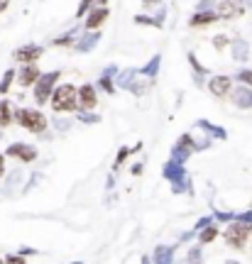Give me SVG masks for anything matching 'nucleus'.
Masks as SVG:
<instances>
[{
  "label": "nucleus",
  "instance_id": "nucleus-32",
  "mask_svg": "<svg viewBox=\"0 0 252 264\" xmlns=\"http://www.w3.org/2000/svg\"><path fill=\"white\" fill-rule=\"evenodd\" d=\"M91 5H93V0H81L78 7H76V17H83V15L91 10Z\"/></svg>",
  "mask_w": 252,
  "mask_h": 264
},
{
  "label": "nucleus",
  "instance_id": "nucleus-43",
  "mask_svg": "<svg viewBox=\"0 0 252 264\" xmlns=\"http://www.w3.org/2000/svg\"><path fill=\"white\" fill-rule=\"evenodd\" d=\"M20 255H22V257H25V255H37V252H35V250H32V247H22V250H20Z\"/></svg>",
  "mask_w": 252,
  "mask_h": 264
},
{
  "label": "nucleus",
  "instance_id": "nucleus-37",
  "mask_svg": "<svg viewBox=\"0 0 252 264\" xmlns=\"http://www.w3.org/2000/svg\"><path fill=\"white\" fill-rule=\"evenodd\" d=\"M216 220H235V215H233V213H223V210L218 213V210H216Z\"/></svg>",
  "mask_w": 252,
  "mask_h": 264
},
{
  "label": "nucleus",
  "instance_id": "nucleus-36",
  "mask_svg": "<svg viewBox=\"0 0 252 264\" xmlns=\"http://www.w3.org/2000/svg\"><path fill=\"white\" fill-rule=\"evenodd\" d=\"M5 264H25V260H22V255H10Z\"/></svg>",
  "mask_w": 252,
  "mask_h": 264
},
{
  "label": "nucleus",
  "instance_id": "nucleus-11",
  "mask_svg": "<svg viewBox=\"0 0 252 264\" xmlns=\"http://www.w3.org/2000/svg\"><path fill=\"white\" fill-rule=\"evenodd\" d=\"M216 20H218L216 10H198V12L189 20V25L191 27H208V25H213Z\"/></svg>",
  "mask_w": 252,
  "mask_h": 264
},
{
  "label": "nucleus",
  "instance_id": "nucleus-40",
  "mask_svg": "<svg viewBox=\"0 0 252 264\" xmlns=\"http://www.w3.org/2000/svg\"><path fill=\"white\" fill-rule=\"evenodd\" d=\"M211 0H198V5H196V10H211Z\"/></svg>",
  "mask_w": 252,
  "mask_h": 264
},
{
  "label": "nucleus",
  "instance_id": "nucleus-38",
  "mask_svg": "<svg viewBox=\"0 0 252 264\" xmlns=\"http://www.w3.org/2000/svg\"><path fill=\"white\" fill-rule=\"evenodd\" d=\"M235 220H240V223H250V225H252V210H250V213H240Z\"/></svg>",
  "mask_w": 252,
  "mask_h": 264
},
{
  "label": "nucleus",
  "instance_id": "nucleus-6",
  "mask_svg": "<svg viewBox=\"0 0 252 264\" xmlns=\"http://www.w3.org/2000/svg\"><path fill=\"white\" fill-rule=\"evenodd\" d=\"M5 157H15V159H20V162H35L37 159V149L35 147H30V144H22V142H15V144H10L7 147V152H5Z\"/></svg>",
  "mask_w": 252,
  "mask_h": 264
},
{
  "label": "nucleus",
  "instance_id": "nucleus-1",
  "mask_svg": "<svg viewBox=\"0 0 252 264\" xmlns=\"http://www.w3.org/2000/svg\"><path fill=\"white\" fill-rule=\"evenodd\" d=\"M52 108L57 113H73L78 110V88H73L71 83H64V86H57L54 93H52Z\"/></svg>",
  "mask_w": 252,
  "mask_h": 264
},
{
  "label": "nucleus",
  "instance_id": "nucleus-10",
  "mask_svg": "<svg viewBox=\"0 0 252 264\" xmlns=\"http://www.w3.org/2000/svg\"><path fill=\"white\" fill-rule=\"evenodd\" d=\"M39 76H42V71H39L37 64H22L17 78H20V86H35Z\"/></svg>",
  "mask_w": 252,
  "mask_h": 264
},
{
  "label": "nucleus",
  "instance_id": "nucleus-39",
  "mask_svg": "<svg viewBox=\"0 0 252 264\" xmlns=\"http://www.w3.org/2000/svg\"><path fill=\"white\" fill-rule=\"evenodd\" d=\"M211 225V218H201L198 223H196V230H203V228H208Z\"/></svg>",
  "mask_w": 252,
  "mask_h": 264
},
{
  "label": "nucleus",
  "instance_id": "nucleus-33",
  "mask_svg": "<svg viewBox=\"0 0 252 264\" xmlns=\"http://www.w3.org/2000/svg\"><path fill=\"white\" fill-rule=\"evenodd\" d=\"M140 147H142V144H137L135 149H140ZM135 149H120V152H118V157H115V166H120V164H123V159H125L130 152H135Z\"/></svg>",
  "mask_w": 252,
  "mask_h": 264
},
{
  "label": "nucleus",
  "instance_id": "nucleus-16",
  "mask_svg": "<svg viewBox=\"0 0 252 264\" xmlns=\"http://www.w3.org/2000/svg\"><path fill=\"white\" fill-rule=\"evenodd\" d=\"M248 54H250V47L245 39H235L233 42V59L235 62H248Z\"/></svg>",
  "mask_w": 252,
  "mask_h": 264
},
{
  "label": "nucleus",
  "instance_id": "nucleus-42",
  "mask_svg": "<svg viewBox=\"0 0 252 264\" xmlns=\"http://www.w3.org/2000/svg\"><path fill=\"white\" fill-rule=\"evenodd\" d=\"M142 5H144L147 10H152V7H157V5H159V0H142Z\"/></svg>",
  "mask_w": 252,
  "mask_h": 264
},
{
  "label": "nucleus",
  "instance_id": "nucleus-44",
  "mask_svg": "<svg viewBox=\"0 0 252 264\" xmlns=\"http://www.w3.org/2000/svg\"><path fill=\"white\" fill-rule=\"evenodd\" d=\"M2 174H5V154H0V179H2Z\"/></svg>",
  "mask_w": 252,
  "mask_h": 264
},
{
  "label": "nucleus",
  "instance_id": "nucleus-8",
  "mask_svg": "<svg viewBox=\"0 0 252 264\" xmlns=\"http://www.w3.org/2000/svg\"><path fill=\"white\" fill-rule=\"evenodd\" d=\"M15 62H22V64H35L39 57H42V47H37V44H27V47H20V49H15Z\"/></svg>",
  "mask_w": 252,
  "mask_h": 264
},
{
  "label": "nucleus",
  "instance_id": "nucleus-9",
  "mask_svg": "<svg viewBox=\"0 0 252 264\" xmlns=\"http://www.w3.org/2000/svg\"><path fill=\"white\" fill-rule=\"evenodd\" d=\"M230 86H233V78H230V76H211V81H208V91H211L216 98L228 96Z\"/></svg>",
  "mask_w": 252,
  "mask_h": 264
},
{
  "label": "nucleus",
  "instance_id": "nucleus-28",
  "mask_svg": "<svg viewBox=\"0 0 252 264\" xmlns=\"http://www.w3.org/2000/svg\"><path fill=\"white\" fill-rule=\"evenodd\" d=\"M78 120H81V123H86V125H96V123H101V118H98V115L86 113V110H81V113H78Z\"/></svg>",
  "mask_w": 252,
  "mask_h": 264
},
{
  "label": "nucleus",
  "instance_id": "nucleus-7",
  "mask_svg": "<svg viewBox=\"0 0 252 264\" xmlns=\"http://www.w3.org/2000/svg\"><path fill=\"white\" fill-rule=\"evenodd\" d=\"M78 105H81V110H93L98 105V96H96V88L91 83H83L78 88Z\"/></svg>",
  "mask_w": 252,
  "mask_h": 264
},
{
  "label": "nucleus",
  "instance_id": "nucleus-41",
  "mask_svg": "<svg viewBox=\"0 0 252 264\" xmlns=\"http://www.w3.org/2000/svg\"><path fill=\"white\" fill-rule=\"evenodd\" d=\"M118 71H120L118 66H106V71H103V76H115Z\"/></svg>",
  "mask_w": 252,
  "mask_h": 264
},
{
  "label": "nucleus",
  "instance_id": "nucleus-3",
  "mask_svg": "<svg viewBox=\"0 0 252 264\" xmlns=\"http://www.w3.org/2000/svg\"><path fill=\"white\" fill-rule=\"evenodd\" d=\"M59 71H47V73H42L39 78H37V83H35V100L37 103H47L49 98H52V93H54V83L59 81Z\"/></svg>",
  "mask_w": 252,
  "mask_h": 264
},
{
  "label": "nucleus",
  "instance_id": "nucleus-31",
  "mask_svg": "<svg viewBox=\"0 0 252 264\" xmlns=\"http://www.w3.org/2000/svg\"><path fill=\"white\" fill-rule=\"evenodd\" d=\"M189 64H191V68H193V73H196V76H203V73H206V68L198 64L196 54H189Z\"/></svg>",
  "mask_w": 252,
  "mask_h": 264
},
{
  "label": "nucleus",
  "instance_id": "nucleus-49",
  "mask_svg": "<svg viewBox=\"0 0 252 264\" xmlns=\"http://www.w3.org/2000/svg\"><path fill=\"white\" fill-rule=\"evenodd\" d=\"M142 264H149V260H147V257H144V260H142Z\"/></svg>",
  "mask_w": 252,
  "mask_h": 264
},
{
  "label": "nucleus",
  "instance_id": "nucleus-21",
  "mask_svg": "<svg viewBox=\"0 0 252 264\" xmlns=\"http://www.w3.org/2000/svg\"><path fill=\"white\" fill-rule=\"evenodd\" d=\"M196 125H198L201 130H206V132H208V134H211V137H218V139H225V137H228L223 128H216V125H211L208 120H198Z\"/></svg>",
  "mask_w": 252,
  "mask_h": 264
},
{
  "label": "nucleus",
  "instance_id": "nucleus-35",
  "mask_svg": "<svg viewBox=\"0 0 252 264\" xmlns=\"http://www.w3.org/2000/svg\"><path fill=\"white\" fill-rule=\"evenodd\" d=\"M198 260H201V250L196 247V250H191V252H189V262L191 264H198Z\"/></svg>",
  "mask_w": 252,
  "mask_h": 264
},
{
  "label": "nucleus",
  "instance_id": "nucleus-45",
  "mask_svg": "<svg viewBox=\"0 0 252 264\" xmlns=\"http://www.w3.org/2000/svg\"><path fill=\"white\" fill-rule=\"evenodd\" d=\"M93 5H96V7H106V5H108V0H93Z\"/></svg>",
  "mask_w": 252,
  "mask_h": 264
},
{
  "label": "nucleus",
  "instance_id": "nucleus-23",
  "mask_svg": "<svg viewBox=\"0 0 252 264\" xmlns=\"http://www.w3.org/2000/svg\"><path fill=\"white\" fill-rule=\"evenodd\" d=\"M12 123V110L7 100H0V128H7Z\"/></svg>",
  "mask_w": 252,
  "mask_h": 264
},
{
  "label": "nucleus",
  "instance_id": "nucleus-27",
  "mask_svg": "<svg viewBox=\"0 0 252 264\" xmlns=\"http://www.w3.org/2000/svg\"><path fill=\"white\" fill-rule=\"evenodd\" d=\"M216 235H218V230H216L213 225H208V228H203V230H201L198 240H201V242H213V240H216Z\"/></svg>",
  "mask_w": 252,
  "mask_h": 264
},
{
  "label": "nucleus",
  "instance_id": "nucleus-19",
  "mask_svg": "<svg viewBox=\"0 0 252 264\" xmlns=\"http://www.w3.org/2000/svg\"><path fill=\"white\" fill-rule=\"evenodd\" d=\"M191 152H193L191 147H186V144H181V142H179V144H174V149H172V159H174V162H179V164H184V162L189 159Z\"/></svg>",
  "mask_w": 252,
  "mask_h": 264
},
{
  "label": "nucleus",
  "instance_id": "nucleus-47",
  "mask_svg": "<svg viewBox=\"0 0 252 264\" xmlns=\"http://www.w3.org/2000/svg\"><path fill=\"white\" fill-rule=\"evenodd\" d=\"M7 2H10V0H0V12H5V10H7Z\"/></svg>",
  "mask_w": 252,
  "mask_h": 264
},
{
  "label": "nucleus",
  "instance_id": "nucleus-4",
  "mask_svg": "<svg viewBox=\"0 0 252 264\" xmlns=\"http://www.w3.org/2000/svg\"><path fill=\"white\" fill-rule=\"evenodd\" d=\"M162 174H164L167 181H172V191H174V194H181V191L186 189V181H189V179H186L184 164H179V162L172 159V162L164 164V171H162Z\"/></svg>",
  "mask_w": 252,
  "mask_h": 264
},
{
  "label": "nucleus",
  "instance_id": "nucleus-15",
  "mask_svg": "<svg viewBox=\"0 0 252 264\" xmlns=\"http://www.w3.org/2000/svg\"><path fill=\"white\" fill-rule=\"evenodd\" d=\"M154 264H174V247L157 245V250H154Z\"/></svg>",
  "mask_w": 252,
  "mask_h": 264
},
{
  "label": "nucleus",
  "instance_id": "nucleus-22",
  "mask_svg": "<svg viewBox=\"0 0 252 264\" xmlns=\"http://www.w3.org/2000/svg\"><path fill=\"white\" fill-rule=\"evenodd\" d=\"M159 64H162V57H152V62H149V64L140 68V76L154 78V76H157V71H159Z\"/></svg>",
  "mask_w": 252,
  "mask_h": 264
},
{
  "label": "nucleus",
  "instance_id": "nucleus-14",
  "mask_svg": "<svg viewBox=\"0 0 252 264\" xmlns=\"http://www.w3.org/2000/svg\"><path fill=\"white\" fill-rule=\"evenodd\" d=\"M98 42H101V32L91 30L88 34H83L81 39H76V44H73V47H76L78 52H91V49H93V47H96Z\"/></svg>",
  "mask_w": 252,
  "mask_h": 264
},
{
  "label": "nucleus",
  "instance_id": "nucleus-13",
  "mask_svg": "<svg viewBox=\"0 0 252 264\" xmlns=\"http://www.w3.org/2000/svg\"><path fill=\"white\" fill-rule=\"evenodd\" d=\"M233 103H235L238 108H243V110L252 108V88L250 86H240V88L233 93Z\"/></svg>",
  "mask_w": 252,
  "mask_h": 264
},
{
  "label": "nucleus",
  "instance_id": "nucleus-26",
  "mask_svg": "<svg viewBox=\"0 0 252 264\" xmlns=\"http://www.w3.org/2000/svg\"><path fill=\"white\" fill-rule=\"evenodd\" d=\"M12 78H15V71H12V68H7V71H5V76L0 78V93H7V91H10Z\"/></svg>",
  "mask_w": 252,
  "mask_h": 264
},
{
  "label": "nucleus",
  "instance_id": "nucleus-25",
  "mask_svg": "<svg viewBox=\"0 0 252 264\" xmlns=\"http://www.w3.org/2000/svg\"><path fill=\"white\" fill-rule=\"evenodd\" d=\"M76 32H78V27H73L71 32H66V34H62V37H57V39H54V44H57V47H69V44H76Z\"/></svg>",
  "mask_w": 252,
  "mask_h": 264
},
{
  "label": "nucleus",
  "instance_id": "nucleus-29",
  "mask_svg": "<svg viewBox=\"0 0 252 264\" xmlns=\"http://www.w3.org/2000/svg\"><path fill=\"white\" fill-rule=\"evenodd\" d=\"M101 88L106 91V93H115V86H113V76H101Z\"/></svg>",
  "mask_w": 252,
  "mask_h": 264
},
{
  "label": "nucleus",
  "instance_id": "nucleus-20",
  "mask_svg": "<svg viewBox=\"0 0 252 264\" xmlns=\"http://www.w3.org/2000/svg\"><path fill=\"white\" fill-rule=\"evenodd\" d=\"M135 22H137V25H149V27H162V22H164V10H159V15H157V17L135 15Z\"/></svg>",
  "mask_w": 252,
  "mask_h": 264
},
{
  "label": "nucleus",
  "instance_id": "nucleus-24",
  "mask_svg": "<svg viewBox=\"0 0 252 264\" xmlns=\"http://www.w3.org/2000/svg\"><path fill=\"white\" fill-rule=\"evenodd\" d=\"M149 81H152V78H147V76H144V81H137V76H135V81H132V86H130V91H132L135 96H144V93H147V88L152 86Z\"/></svg>",
  "mask_w": 252,
  "mask_h": 264
},
{
  "label": "nucleus",
  "instance_id": "nucleus-5",
  "mask_svg": "<svg viewBox=\"0 0 252 264\" xmlns=\"http://www.w3.org/2000/svg\"><path fill=\"white\" fill-rule=\"evenodd\" d=\"M252 225L250 223H233L228 230H225V240H228V245L230 247H243L245 245V240H248V235H250Z\"/></svg>",
  "mask_w": 252,
  "mask_h": 264
},
{
  "label": "nucleus",
  "instance_id": "nucleus-48",
  "mask_svg": "<svg viewBox=\"0 0 252 264\" xmlns=\"http://www.w3.org/2000/svg\"><path fill=\"white\" fill-rule=\"evenodd\" d=\"M240 2H243L245 7H252V0H240Z\"/></svg>",
  "mask_w": 252,
  "mask_h": 264
},
{
  "label": "nucleus",
  "instance_id": "nucleus-30",
  "mask_svg": "<svg viewBox=\"0 0 252 264\" xmlns=\"http://www.w3.org/2000/svg\"><path fill=\"white\" fill-rule=\"evenodd\" d=\"M240 83H245V86H252V71L250 68H243V71H238V76H235Z\"/></svg>",
  "mask_w": 252,
  "mask_h": 264
},
{
  "label": "nucleus",
  "instance_id": "nucleus-12",
  "mask_svg": "<svg viewBox=\"0 0 252 264\" xmlns=\"http://www.w3.org/2000/svg\"><path fill=\"white\" fill-rule=\"evenodd\" d=\"M108 20V7H93L91 15L86 17V30H98Z\"/></svg>",
  "mask_w": 252,
  "mask_h": 264
},
{
  "label": "nucleus",
  "instance_id": "nucleus-50",
  "mask_svg": "<svg viewBox=\"0 0 252 264\" xmlns=\"http://www.w3.org/2000/svg\"><path fill=\"white\" fill-rule=\"evenodd\" d=\"M0 264H2V260H0Z\"/></svg>",
  "mask_w": 252,
  "mask_h": 264
},
{
  "label": "nucleus",
  "instance_id": "nucleus-46",
  "mask_svg": "<svg viewBox=\"0 0 252 264\" xmlns=\"http://www.w3.org/2000/svg\"><path fill=\"white\" fill-rule=\"evenodd\" d=\"M132 174H142V164H135V166H132Z\"/></svg>",
  "mask_w": 252,
  "mask_h": 264
},
{
  "label": "nucleus",
  "instance_id": "nucleus-34",
  "mask_svg": "<svg viewBox=\"0 0 252 264\" xmlns=\"http://www.w3.org/2000/svg\"><path fill=\"white\" fill-rule=\"evenodd\" d=\"M225 44H228V37H225V34H218V37L213 39V47H216L218 52H220V49H223Z\"/></svg>",
  "mask_w": 252,
  "mask_h": 264
},
{
  "label": "nucleus",
  "instance_id": "nucleus-17",
  "mask_svg": "<svg viewBox=\"0 0 252 264\" xmlns=\"http://www.w3.org/2000/svg\"><path fill=\"white\" fill-rule=\"evenodd\" d=\"M135 76H137V68H125V71H118V86L120 88H127L130 91V86H132V81H135Z\"/></svg>",
  "mask_w": 252,
  "mask_h": 264
},
{
  "label": "nucleus",
  "instance_id": "nucleus-2",
  "mask_svg": "<svg viewBox=\"0 0 252 264\" xmlns=\"http://www.w3.org/2000/svg\"><path fill=\"white\" fill-rule=\"evenodd\" d=\"M15 120H17V125H22L25 130H30V132L47 130V118H44L39 110H32V108H20V110H15Z\"/></svg>",
  "mask_w": 252,
  "mask_h": 264
},
{
  "label": "nucleus",
  "instance_id": "nucleus-18",
  "mask_svg": "<svg viewBox=\"0 0 252 264\" xmlns=\"http://www.w3.org/2000/svg\"><path fill=\"white\" fill-rule=\"evenodd\" d=\"M243 10L238 7V5H233V2H220L218 7H216V15L218 17H235V15H240Z\"/></svg>",
  "mask_w": 252,
  "mask_h": 264
}]
</instances>
